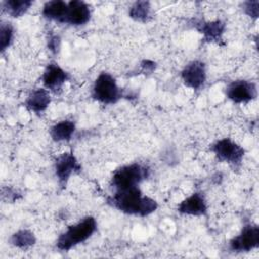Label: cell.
<instances>
[{
	"instance_id": "12",
	"label": "cell",
	"mask_w": 259,
	"mask_h": 259,
	"mask_svg": "<svg viewBox=\"0 0 259 259\" xmlns=\"http://www.w3.org/2000/svg\"><path fill=\"white\" fill-rule=\"evenodd\" d=\"M177 210L182 214L187 215H204L207 211V203L203 193L194 192L183 199L177 207Z\"/></svg>"
},
{
	"instance_id": "19",
	"label": "cell",
	"mask_w": 259,
	"mask_h": 259,
	"mask_svg": "<svg viewBox=\"0 0 259 259\" xmlns=\"http://www.w3.org/2000/svg\"><path fill=\"white\" fill-rule=\"evenodd\" d=\"M10 242L14 247L21 250H26L35 244L36 238L31 231L21 229L11 236Z\"/></svg>"
},
{
	"instance_id": "15",
	"label": "cell",
	"mask_w": 259,
	"mask_h": 259,
	"mask_svg": "<svg viewBox=\"0 0 259 259\" xmlns=\"http://www.w3.org/2000/svg\"><path fill=\"white\" fill-rule=\"evenodd\" d=\"M68 9V2L62 0L48 1L44 4L41 14L45 18L65 23V18Z\"/></svg>"
},
{
	"instance_id": "10",
	"label": "cell",
	"mask_w": 259,
	"mask_h": 259,
	"mask_svg": "<svg viewBox=\"0 0 259 259\" xmlns=\"http://www.w3.org/2000/svg\"><path fill=\"white\" fill-rule=\"evenodd\" d=\"M69 79L70 75L55 62L47 65L41 77L44 87L55 93L59 92Z\"/></svg>"
},
{
	"instance_id": "3",
	"label": "cell",
	"mask_w": 259,
	"mask_h": 259,
	"mask_svg": "<svg viewBox=\"0 0 259 259\" xmlns=\"http://www.w3.org/2000/svg\"><path fill=\"white\" fill-rule=\"evenodd\" d=\"M150 176V169L139 163H132L117 168L110 179V186L115 190L137 187Z\"/></svg>"
},
{
	"instance_id": "11",
	"label": "cell",
	"mask_w": 259,
	"mask_h": 259,
	"mask_svg": "<svg viewBox=\"0 0 259 259\" xmlns=\"http://www.w3.org/2000/svg\"><path fill=\"white\" fill-rule=\"evenodd\" d=\"M91 17L89 5L81 0H72L68 2V9L65 18V23L80 26L86 24Z\"/></svg>"
},
{
	"instance_id": "8",
	"label": "cell",
	"mask_w": 259,
	"mask_h": 259,
	"mask_svg": "<svg viewBox=\"0 0 259 259\" xmlns=\"http://www.w3.org/2000/svg\"><path fill=\"white\" fill-rule=\"evenodd\" d=\"M81 165L72 152L63 153L55 162V173L62 188L66 187L72 174L80 172Z\"/></svg>"
},
{
	"instance_id": "22",
	"label": "cell",
	"mask_w": 259,
	"mask_h": 259,
	"mask_svg": "<svg viewBox=\"0 0 259 259\" xmlns=\"http://www.w3.org/2000/svg\"><path fill=\"white\" fill-rule=\"evenodd\" d=\"M60 44H61V39L58 35H51L48 39V48L54 54H57L59 52Z\"/></svg>"
},
{
	"instance_id": "6",
	"label": "cell",
	"mask_w": 259,
	"mask_h": 259,
	"mask_svg": "<svg viewBox=\"0 0 259 259\" xmlns=\"http://www.w3.org/2000/svg\"><path fill=\"white\" fill-rule=\"evenodd\" d=\"M233 252H250L259 247V227L256 224H247L239 235L230 241Z\"/></svg>"
},
{
	"instance_id": "1",
	"label": "cell",
	"mask_w": 259,
	"mask_h": 259,
	"mask_svg": "<svg viewBox=\"0 0 259 259\" xmlns=\"http://www.w3.org/2000/svg\"><path fill=\"white\" fill-rule=\"evenodd\" d=\"M107 203L123 213L139 217H147L158 208V202L144 195L139 186L115 190L107 197Z\"/></svg>"
},
{
	"instance_id": "13",
	"label": "cell",
	"mask_w": 259,
	"mask_h": 259,
	"mask_svg": "<svg viewBox=\"0 0 259 259\" xmlns=\"http://www.w3.org/2000/svg\"><path fill=\"white\" fill-rule=\"evenodd\" d=\"M193 26L203 35L205 41L220 42L223 40V34L226 29V23L220 19L213 21L195 20Z\"/></svg>"
},
{
	"instance_id": "16",
	"label": "cell",
	"mask_w": 259,
	"mask_h": 259,
	"mask_svg": "<svg viewBox=\"0 0 259 259\" xmlns=\"http://www.w3.org/2000/svg\"><path fill=\"white\" fill-rule=\"evenodd\" d=\"M75 130L74 121L65 119L55 123L50 128V136L54 142H68L72 139Z\"/></svg>"
},
{
	"instance_id": "7",
	"label": "cell",
	"mask_w": 259,
	"mask_h": 259,
	"mask_svg": "<svg viewBox=\"0 0 259 259\" xmlns=\"http://www.w3.org/2000/svg\"><path fill=\"white\" fill-rule=\"evenodd\" d=\"M226 96L235 103H247L257 97V86L247 80H235L226 87Z\"/></svg>"
},
{
	"instance_id": "17",
	"label": "cell",
	"mask_w": 259,
	"mask_h": 259,
	"mask_svg": "<svg viewBox=\"0 0 259 259\" xmlns=\"http://www.w3.org/2000/svg\"><path fill=\"white\" fill-rule=\"evenodd\" d=\"M30 0H5L1 3L2 10L11 17L17 18L26 13L32 5Z\"/></svg>"
},
{
	"instance_id": "20",
	"label": "cell",
	"mask_w": 259,
	"mask_h": 259,
	"mask_svg": "<svg viewBox=\"0 0 259 259\" xmlns=\"http://www.w3.org/2000/svg\"><path fill=\"white\" fill-rule=\"evenodd\" d=\"M14 38V28L9 22H1L0 25V51L3 53L7 50Z\"/></svg>"
},
{
	"instance_id": "14",
	"label": "cell",
	"mask_w": 259,
	"mask_h": 259,
	"mask_svg": "<svg viewBox=\"0 0 259 259\" xmlns=\"http://www.w3.org/2000/svg\"><path fill=\"white\" fill-rule=\"evenodd\" d=\"M51 103L50 91L46 88H36L32 90L25 100V107L35 114L42 113Z\"/></svg>"
},
{
	"instance_id": "18",
	"label": "cell",
	"mask_w": 259,
	"mask_h": 259,
	"mask_svg": "<svg viewBox=\"0 0 259 259\" xmlns=\"http://www.w3.org/2000/svg\"><path fill=\"white\" fill-rule=\"evenodd\" d=\"M149 1H137L128 9V16L135 21L147 22L151 19L152 9Z\"/></svg>"
},
{
	"instance_id": "23",
	"label": "cell",
	"mask_w": 259,
	"mask_h": 259,
	"mask_svg": "<svg viewBox=\"0 0 259 259\" xmlns=\"http://www.w3.org/2000/svg\"><path fill=\"white\" fill-rule=\"evenodd\" d=\"M141 67H142V71L143 72H146V73H152L155 68H156V64L153 62V61H150V60H144L141 64Z\"/></svg>"
},
{
	"instance_id": "4",
	"label": "cell",
	"mask_w": 259,
	"mask_h": 259,
	"mask_svg": "<svg viewBox=\"0 0 259 259\" xmlns=\"http://www.w3.org/2000/svg\"><path fill=\"white\" fill-rule=\"evenodd\" d=\"M121 96V90L115 79L109 73L101 72L94 81L92 98L102 104H114Z\"/></svg>"
},
{
	"instance_id": "21",
	"label": "cell",
	"mask_w": 259,
	"mask_h": 259,
	"mask_svg": "<svg viewBox=\"0 0 259 259\" xmlns=\"http://www.w3.org/2000/svg\"><path fill=\"white\" fill-rule=\"evenodd\" d=\"M244 12L251 18L257 19L259 13V1H246L243 3Z\"/></svg>"
},
{
	"instance_id": "9",
	"label": "cell",
	"mask_w": 259,
	"mask_h": 259,
	"mask_svg": "<svg viewBox=\"0 0 259 259\" xmlns=\"http://www.w3.org/2000/svg\"><path fill=\"white\" fill-rule=\"evenodd\" d=\"M181 79L185 86L198 90L206 81V68L203 62L194 60L189 62L181 71Z\"/></svg>"
},
{
	"instance_id": "5",
	"label": "cell",
	"mask_w": 259,
	"mask_h": 259,
	"mask_svg": "<svg viewBox=\"0 0 259 259\" xmlns=\"http://www.w3.org/2000/svg\"><path fill=\"white\" fill-rule=\"evenodd\" d=\"M210 151L221 162L228 163L234 170L240 169L245 150L229 138H224L211 145Z\"/></svg>"
},
{
	"instance_id": "2",
	"label": "cell",
	"mask_w": 259,
	"mask_h": 259,
	"mask_svg": "<svg viewBox=\"0 0 259 259\" xmlns=\"http://www.w3.org/2000/svg\"><path fill=\"white\" fill-rule=\"evenodd\" d=\"M96 229V220L91 215H87L80 222L69 226L67 230L59 236L57 240V248L67 252L88 240L95 233Z\"/></svg>"
}]
</instances>
